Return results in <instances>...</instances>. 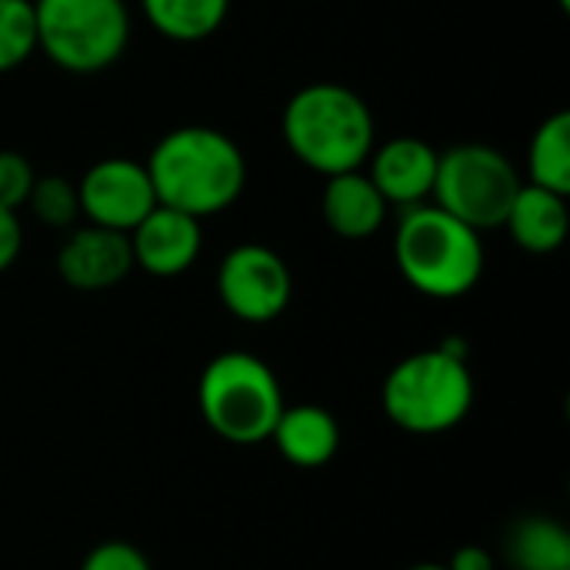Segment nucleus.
Segmentation results:
<instances>
[{"label": "nucleus", "instance_id": "obj_2", "mask_svg": "<svg viewBox=\"0 0 570 570\" xmlns=\"http://www.w3.org/2000/svg\"><path fill=\"white\" fill-rule=\"evenodd\" d=\"M287 150L321 177L361 170L377 147L367 100L334 80L301 87L281 117Z\"/></svg>", "mask_w": 570, "mask_h": 570}, {"label": "nucleus", "instance_id": "obj_11", "mask_svg": "<svg viewBox=\"0 0 570 570\" xmlns=\"http://www.w3.org/2000/svg\"><path fill=\"white\" fill-rule=\"evenodd\" d=\"M438 150L421 140V137H391L381 147L371 150L367 157V177L387 200V207L407 210L417 204H428L434 194V177H438Z\"/></svg>", "mask_w": 570, "mask_h": 570}, {"label": "nucleus", "instance_id": "obj_24", "mask_svg": "<svg viewBox=\"0 0 570 570\" xmlns=\"http://www.w3.org/2000/svg\"><path fill=\"white\" fill-rule=\"evenodd\" d=\"M448 570H498L494 564V554L481 544H464L451 554Z\"/></svg>", "mask_w": 570, "mask_h": 570}, {"label": "nucleus", "instance_id": "obj_19", "mask_svg": "<svg viewBox=\"0 0 570 570\" xmlns=\"http://www.w3.org/2000/svg\"><path fill=\"white\" fill-rule=\"evenodd\" d=\"M37 53L33 0H0V73L17 70Z\"/></svg>", "mask_w": 570, "mask_h": 570}, {"label": "nucleus", "instance_id": "obj_25", "mask_svg": "<svg viewBox=\"0 0 570 570\" xmlns=\"http://www.w3.org/2000/svg\"><path fill=\"white\" fill-rule=\"evenodd\" d=\"M407 570H448V564H434V561H424V564H414Z\"/></svg>", "mask_w": 570, "mask_h": 570}, {"label": "nucleus", "instance_id": "obj_4", "mask_svg": "<svg viewBox=\"0 0 570 570\" xmlns=\"http://www.w3.org/2000/svg\"><path fill=\"white\" fill-rule=\"evenodd\" d=\"M381 404L391 424L407 434H444L474 407V377L461 351L428 347L391 367L381 387Z\"/></svg>", "mask_w": 570, "mask_h": 570}, {"label": "nucleus", "instance_id": "obj_12", "mask_svg": "<svg viewBox=\"0 0 570 570\" xmlns=\"http://www.w3.org/2000/svg\"><path fill=\"white\" fill-rule=\"evenodd\" d=\"M134 267H140L150 277H180L194 267L204 247L200 220L157 204L130 234Z\"/></svg>", "mask_w": 570, "mask_h": 570}, {"label": "nucleus", "instance_id": "obj_10", "mask_svg": "<svg viewBox=\"0 0 570 570\" xmlns=\"http://www.w3.org/2000/svg\"><path fill=\"white\" fill-rule=\"evenodd\" d=\"M134 271L130 237L110 227H77L57 250V274L73 291H110Z\"/></svg>", "mask_w": 570, "mask_h": 570}, {"label": "nucleus", "instance_id": "obj_16", "mask_svg": "<svg viewBox=\"0 0 570 570\" xmlns=\"http://www.w3.org/2000/svg\"><path fill=\"white\" fill-rule=\"evenodd\" d=\"M504 558L514 570H570V531L548 518H518L504 534Z\"/></svg>", "mask_w": 570, "mask_h": 570}, {"label": "nucleus", "instance_id": "obj_22", "mask_svg": "<svg viewBox=\"0 0 570 570\" xmlns=\"http://www.w3.org/2000/svg\"><path fill=\"white\" fill-rule=\"evenodd\" d=\"M80 570H154L147 554L130 541H104L87 551Z\"/></svg>", "mask_w": 570, "mask_h": 570}, {"label": "nucleus", "instance_id": "obj_1", "mask_svg": "<svg viewBox=\"0 0 570 570\" xmlns=\"http://www.w3.org/2000/svg\"><path fill=\"white\" fill-rule=\"evenodd\" d=\"M157 204L197 220L234 207L247 187V160L237 140L217 127L187 124L167 130L144 160Z\"/></svg>", "mask_w": 570, "mask_h": 570}, {"label": "nucleus", "instance_id": "obj_26", "mask_svg": "<svg viewBox=\"0 0 570 570\" xmlns=\"http://www.w3.org/2000/svg\"><path fill=\"white\" fill-rule=\"evenodd\" d=\"M504 570H514V568H504Z\"/></svg>", "mask_w": 570, "mask_h": 570}, {"label": "nucleus", "instance_id": "obj_23", "mask_svg": "<svg viewBox=\"0 0 570 570\" xmlns=\"http://www.w3.org/2000/svg\"><path fill=\"white\" fill-rule=\"evenodd\" d=\"M20 250H23L20 217H17V210H3L0 207V274H7L17 264Z\"/></svg>", "mask_w": 570, "mask_h": 570}, {"label": "nucleus", "instance_id": "obj_5", "mask_svg": "<svg viewBox=\"0 0 570 570\" xmlns=\"http://www.w3.org/2000/svg\"><path fill=\"white\" fill-rule=\"evenodd\" d=\"M197 407L204 424L220 441L234 448H254L271 441L287 404L267 361L247 351H224L200 371Z\"/></svg>", "mask_w": 570, "mask_h": 570}, {"label": "nucleus", "instance_id": "obj_21", "mask_svg": "<svg viewBox=\"0 0 570 570\" xmlns=\"http://www.w3.org/2000/svg\"><path fill=\"white\" fill-rule=\"evenodd\" d=\"M33 180H37V170L20 150H0V207L3 210L27 207Z\"/></svg>", "mask_w": 570, "mask_h": 570}, {"label": "nucleus", "instance_id": "obj_7", "mask_svg": "<svg viewBox=\"0 0 570 570\" xmlns=\"http://www.w3.org/2000/svg\"><path fill=\"white\" fill-rule=\"evenodd\" d=\"M521 184L524 180L504 150L491 144H458L438 157L431 204L484 234L504 227Z\"/></svg>", "mask_w": 570, "mask_h": 570}, {"label": "nucleus", "instance_id": "obj_15", "mask_svg": "<svg viewBox=\"0 0 570 570\" xmlns=\"http://www.w3.org/2000/svg\"><path fill=\"white\" fill-rule=\"evenodd\" d=\"M568 194H554V190L534 187V184H521V190L504 217V230L528 254L561 250L568 240Z\"/></svg>", "mask_w": 570, "mask_h": 570}, {"label": "nucleus", "instance_id": "obj_20", "mask_svg": "<svg viewBox=\"0 0 570 570\" xmlns=\"http://www.w3.org/2000/svg\"><path fill=\"white\" fill-rule=\"evenodd\" d=\"M27 207L37 214L40 224L47 227H73L80 217V197H77V184L60 177V174H43L33 180V190L27 197Z\"/></svg>", "mask_w": 570, "mask_h": 570}, {"label": "nucleus", "instance_id": "obj_17", "mask_svg": "<svg viewBox=\"0 0 570 570\" xmlns=\"http://www.w3.org/2000/svg\"><path fill=\"white\" fill-rule=\"evenodd\" d=\"M140 7L147 23L177 43L214 37L230 13V0H140Z\"/></svg>", "mask_w": 570, "mask_h": 570}, {"label": "nucleus", "instance_id": "obj_13", "mask_svg": "<svg viewBox=\"0 0 570 570\" xmlns=\"http://www.w3.org/2000/svg\"><path fill=\"white\" fill-rule=\"evenodd\" d=\"M387 214L391 207L381 197V190L371 184L364 167L327 177L324 194H321V217L337 237L367 240L384 227Z\"/></svg>", "mask_w": 570, "mask_h": 570}, {"label": "nucleus", "instance_id": "obj_18", "mask_svg": "<svg viewBox=\"0 0 570 570\" xmlns=\"http://www.w3.org/2000/svg\"><path fill=\"white\" fill-rule=\"evenodd\" d=\"M528 184L570 194V114L558 110L541 120L528 144Z\"/></svg>", "mask_w": 570, "mask_h": 570}, {"label": "nucleus", "instance_id": "obj_14", "mask_svg": "<svg viewBox=\"0 0 570 570\" xmlns=\"http://www.w3.org/2000/svg\"><path fill=\"white\" fill-rule=\"evenodd\" d=\"M271 441L277 444L287 464L301 471H314L334 461L341 448V424L321 404H294L281 411Z\"/></svg>", "mask_w": 570, "mask_h": 570}, {"label": "nucleus", "instance_id": "obj_8", "mask_svg": "<svg viewBox=\"0 0 570 570\" xmlns=\"http://www.w3.org/2000/svg\"><path fill=\"white\" fill-rule=\"evenodd\" d=\"M294 294L287 261L267 244H237L217 264V297L244 324L277 321Z\"/></svg>", "mask_w": 570, "mask_h": 570}, {"label": "nucleus", "instance_id": "obj_6", "mask_svg": "<svg viewBox=\"0 0 570 570\" xmlns=\"http://www.w3.org/2000/svg\"><path fill=\"white\" fill-rule=\"evenodd\" d=\"M37 50L67 73H100L130 43L124 0H33Z\"/></svg>", "mask_w": 570, "mask_h": 570}, {"label": "nucleus", "instance_id": "obj_3", "mask_svg": "<svg viewBox=\"0 0 570 570\" xmlns=\"http://www.w3.org/2000/svg\"><path fill=\"white\" fill-rule=\"evenodd\" d=\"M484 240L438 204L401 210L394 230V264L401 277L431 301H458L484 277Z\"/></svg>", "mask_w": 570, "mask_h": 570}, {"label": "nucleus", "instance_id": "obj_9", "mask_svg": "<svg viewBox=\"0 0 570 570\" xmlns=\"http://www.w3.org/2000/svg\"><path fill=\"white\" fill-rule=\"evenodd\" d=\"M80 217L97 227L130 234L154 207L157 194L144 160L134 157H104L83 170L77 180Z\"/></svg>", "mask_w": 570, "mask_h": 570}]
</instances>
